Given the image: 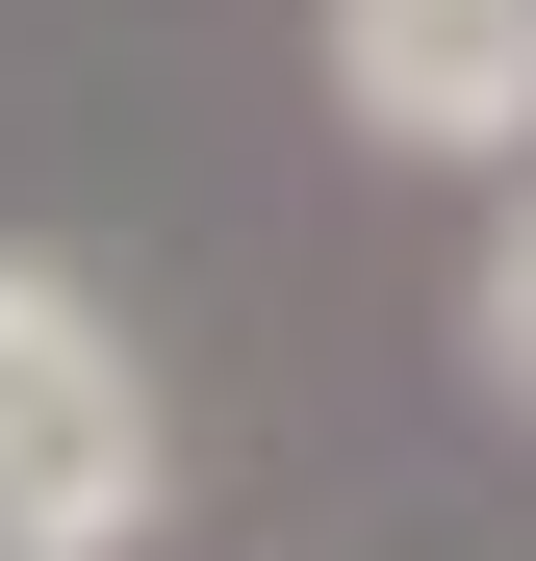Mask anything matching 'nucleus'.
Here are the masks:
<instances>
[{
  "label": "nucleus",
  "mask_w": 536,
  "mask_h": 561,
  "mask_svg": "<svg viewBox=\"0 0 536 561\" xmlns=\"http://www.w3.org/2000/svg\"><path fill=\"white\" fill-rule=\"evenodd\" d=\"M153 511H179V409L128 307L52 230H0V561H153Z\"/></svg>",
  "instance_id": "f257e3e1"
},
{
  "label": "nucleus",
  "mask_w": 536,
  "mask_h": 561,
  "mask_svg": "<svg viewBox=\"0 0 536 561\" xmlns=\"http://www.w3.org/2000/svg\"><path fill=\"white\" fill-rule=\"evenodd\" d=\"M332 128L409 179L536 153V0H332Z\"/></svg>",
  "instance_id": "f03ea898"
},
{
  "label": "nucleus",
  "mask_w": 536,
  "mask_h": 561,
  "mask_svg": "<svg viewBox=\"0 0 536 561\" xmlns=\"http://www.w3.org/2000/svg\"><path fill=\"white\" fill-rule=\"evenodd\" d=\"M460 357H486V409H536V205H511L486 280H460Z\"/></svg>",
  "instance_id": "7ed1b4c3"
}]
</instances>
